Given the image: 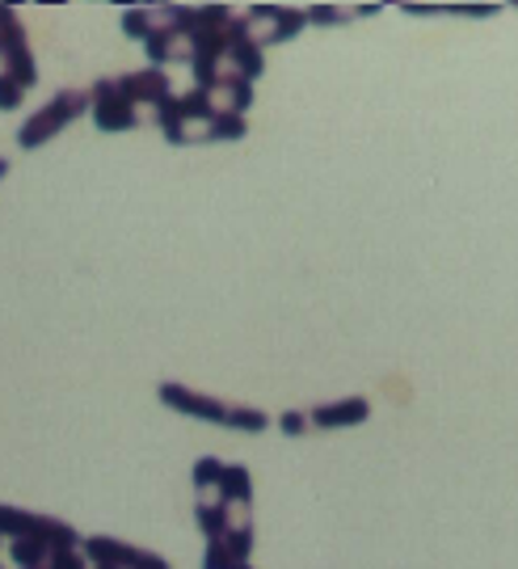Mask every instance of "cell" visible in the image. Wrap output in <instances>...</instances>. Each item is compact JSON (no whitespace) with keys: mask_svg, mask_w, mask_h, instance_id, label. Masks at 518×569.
<instances>
[{"mask_svg":"<svg viewBox=\"0 0 518 569\" xmlns=\"http://www.w3.org/2000/svg\"><path fill=\"white\" fill-rule=\"evenodd\" d=\"M157 401L165 409H173L178 418L211 422V427H223V430H245V435H261V430H270V413H266V409L237 406V401H223V397L199 392V388L178 385V380L157 385Z\"/></svg>","mask_w":518,"mask_h":569,"instance_id":"obj_1","label":"cell"},{"mask_svg":"<svg viewBox=\"0 0 518 569\" xmlns=\"http://www.w3.org/2000/svg\"><path fill=\"white\" fill-rule=\"evenodd\" d=\"M367 418H371V401H367V397H338V401H325V406L308 409V422L317 430L362 427Z\"/></svg>","mask_w":518,"mask_h":569,"instance_id":"obj_10","label":"cell"},{"mask_svg":"<svg viewBox=\"0 0 518 569\" xmlns=\"http://www.w3.org/2000/svg\"><path fill=\"white\" fill-rule=\"evenodd\" d=\"M186 21V4H136V9H122V34L131 42H152L169 30H178Z\"/></svg>","mask_w":518,"mask_h":569,"instance_id":"obj_8","label":"cell"},{"mask_svg":"<svg viewBox=\"0 0 518 569\" xmlns=\"http://www.w3.org/2000/svg\"><path fill=\"white\" fill-rule=\"evenodd\" d=\"M21 102H26V89L13 81V68H9L4 51H0V110L9 114V110H18Z\"/></svg>","mask_w":518,"mask_h":569,"instance_id":"obj_15","label":"cell"},{"mask_svg":"<svg viewBox=\"0 0 518 569\" xmlns=\"http://www.w3.org/2000/svg\"><path fill=\"white\" fill-rule=\"evenodd\" d=\"M350 18H355V9H346V4H312V9H303L308 26H346Z\"/></svg>","mask_w":518,"mask_h":569,"instance_id":"obj_16","label":"cell"},{"mask_svg":"<svg viewBox=\"0 0 518 569\" xmlns=\"http://www.w3.org/2000/svg\"><path fill=\"white\" fill-rule=\"evenodd\" d=\"M207 122H211V102H207V89H199V84L186 89V93H173L157 110V127L173 148L207 143Z\"/></svg>","mask_w":518,"mask_h":569,"instance_id":"obj_2","label":"cell"},{"mask_svg":"<svg viewBox=\"0 0 518 569\" xmlns=\"http://www.w3.org/2000/svg\"><path fill=\"white\" fill-rule=\"evenodd\" d=\"M0 51H4V60L13 68V81L30 93L39 84V60H34V47H30L26 26H21V18L9 4H0Z\"/></svg>","mask_w":518,"mask_h":569,"instance_id":"obj_7","label":"cell"},{"mask_svg":"<svg viewBox=\"0 0 518 569\" xmlns=\"http://www.w3.org/2000/svg\"><path fill=\"white\" fill-rule=\"evenodd\" d=\"M143 51H148V60L152 68H173V63H186L190 68V56H195V30H190V21H181L178 30H169V34H160V39L143 42Z\"/></svg>","mask_w":518,"mask_h":569,"instance_id":"obj_11","label":"cell"},{"mask_svg":"<svg viewBox=\"0 0 518 569\" xmlns=\"http://www.w3.org/2000/svg\"><path fill=\"white\" fill-rule=\"evenodd\" d=\"M207 102H211V114H249L253 84L237 81V77H220V81L207 89Z\"/></svg>","mask_w":518,"mask_h":569,"instance_id":"obj_12","label":"cell"},{"mask_svg":"<svg viewBox=\"0 0 518 569\" xmlns=\"http://www.w3.org/2000/svg\"><path fill=\"white\" fill-rule=\"evenodd\" d=\"M89 119H93L98 131H110V136L136 131L143 122L140 110L127 102L119 77H98V81L89 84Z\"/></svg>","mask_w":518,"mask_h":569,"instance_id":"obj_5","label":"cell"},{"mask_svg":"<svg viewBox=\"0 0 518 569\" xmlns=\"http://www.w3.org/2000/svg\"><path fill=\"white\" fill-rule=\"evenodd\" d=\"M0 569H9V566H4V561H0Z\"/></svg>","mask_w":518,"mask_h":569,"instance_id":"obj_20","label":"cell"},{"mask_svg":"<svg viewBox=\"0 0 518 569\" xmlns=\"http://www.w3.org/2000/svg\"><path fill=\"white\" fill-rule=\"evenodd\" d=\"M220 498L223 502H253V472L245 465H223Z\"/></svg>","mask_w":518,"mask_h":569,"instance_id":"obj_13","label":"cell"},{"mask_svg":"<svg viewBox=\"0 0 518 569\" xmlns=\"http://www.w3.org/2000/svg\"><path fill=\"white\" fill-rule=\"evenodd\" d=\"M9 178V157H0V182Z\"/></svg>","mask_w":518,"mask_h":569,"instance_id":"obj_18","label":"cell"},{"mask_svg":"<svg viewBox=\"0 0 518 569\" xmlns=\"http://www.w3.org/2000/svg\"><path fill=\"white\" fill-rule=\"evenodd\" d=\"M80 552L89 557V569H173L160 552L127 545L119 536H84Z\"/></svg>","mask_w":518,"mask_h":569,"instance_id":"obj_6","label":"cell"},{"mask_svg":"<svg viewBox=\"0 0 518 569\" xmlns=\"http://www.w3.org/2000/svg\"><path fill=\"white\" fill-rule=\"evenodd\" d=\"M240 569H253V566H240Z\"/></svg>","mask_w":518,"mask_h":569,"instance_id":"obj_21","label":"cell"},{"mask_svg":"<svg viewBox=\"0 0 518 569\" xmlns=\"http://www.w3.org/2000/svg\"><path fill=\"white\" fill-rule=\"evenodd\" d=\"M279 430L287 435V439H303V435L312 430V422H308V409H287V413H279Z\"/></svg>","mask_w":518,"mask_h":569,"instance_id":"obj_17","label":"cell"},{"mask_svg":"<svg viewBox=\"0 0 518 569\" xmlns=\"http://www.w3.org/2000/svg\"><path fill=\"white\" fill-rule=\"evenodd\" d=\"M122 81V93H127V102L140 110V119H157V110L169 98H173V81H169V72L165 68H140V72H127L119 77Z\"/></svg>","mask_w":518,"mask_h":569,"instance_id":"obj_9","label":"cell"},{"mask_svg":"<svg viewBox=\"0 0 518 569\" xmlns=\"http://www.w3.org/2000/svg\"><path fill=\"white\" fill-rule=\"evenodd\" d=\"M0 540L4 545H13V540H42L51 549H80L84 536L72 523L56 519V515H39V510L0 502Z\"/></svg>","mask_w":518,"mask_h":569,"instance_id":"obj_3","label":"cell"},{"mask_svg":"<svg viewBox=\"0 0 518 569\" xmlns=\"http://www.w3.org/2000/svg\"><path fill=\"white\" fill-rule=\"evenodd\" d=\"M80 114H89V89H60L47 106H39L30 119L18 127V148L34 152L42 143H51L68 122H77Z\"/></svg>","mask_w":518,"mask_h":569,"instance_id":"obj_4","label":"cell"},{"mask_svg":"<svg viewBox=\"0 0 518 569\" xmlns=\"http://www.w3.org/2000/svg\"><path fill=\"white\" fill-rule=\"evenodd\" d=\"M0 552H4V540H0Z\"/></svg>","mask_w":518,"mask_h":569,"instance_id":"obj_19","label":"cell"},{"mask_svg":"<svg viewBox=\"0 0 518 569\" xmlns=\"http://www.w3.org/2000/svg\"><path fill=\"white\" fill-rule=\"evenodd\" d=\"M245 136H249L245 114H211V122H207V143H237Z\"/></svg>","mask_w":518,"mask_h":569,"instance_id":"obj_14","label":"cell"}]
</instances>
